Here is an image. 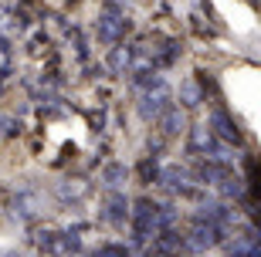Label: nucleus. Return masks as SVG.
Listing matches in <instances>:
<instances>
[{
    "instance_id": "nucleus-2",
    "label": "nucleus",
    "mask_w": 261,
    "mask_h": 257,
    "mask_svg": "<svg viewBox=\"0 0 261 257\" xmlns=\"http://www.w3.org/2000/svg\"><path fill=\"white\" fill-rule=\"evenodd\" d=\"M106 217L112 220V223H126L129 203H126V196H122V193H112V196L106 200Z\"/></svg>"
},
{
    "instance_id": "nucleus-6",
    "label": "nucleus",
    "mask_w": 261,
    "mask_h": 257,
    "mask_svg": "<svg viewBox=\"0 0 261 257\" xmlns=\"http://www.w3.org/2000/svg\"><path fill=\"white\" fill-rule=\"evenodd\" d=\"M119 31H122V24H119L116 17H106V20H102V27H98V34H102L106 41H116Z\"/></svg>"
},
{
    "instance_id": "nucleus-10",
    "label": "nucleus",
    "mask_w": 261,
    "mask_h": 257,
    "mask_svg": "<svg viewBox=\"0 0 261 257\" xmlns=\"http://www.w3.org/2000/svg\"><path fill=\"white\" fill-rule=\"evenodd\" d=\"M139 173H143V180H149V176H156V162H149V159H146L143 166H139Z\"/></svg>"
},
{
    "instance_id": "nucleus-8",
    "label": "nucleus",
    "mask_w": 261,
    "mask_h": 257,
    "mask_svg": "<svg viewBox=\"0 0 261 257\" xmlns=\"http://www.w3.org/2000/svg\"><path fill=\"white\" fill-rule=\"evenodd\" d=\"M92 257H129V254H126V247H122V244H106V247H98Z\"/></svg>"
},
{
    "instance_id": "nucleus-1",
    "label": "nucleus",
    "mask_w": 261,
    "mask_h": 257,
    "mask_svg": "<svg viewBox=\"0 0 261 257\" xmlns=\"http://www.w3.org/2000/svg\"><path fill=\"white\" fill-rule=\"evenodd\" d=\"M190 149L194 153H207L217 159V153H221V142L214 139V132L207 129V125H197V129H190Z\"/></svg>"
},
{
    "instance_id": "nucleus-7",
    "label": "nucleus",
    "mask_w": 261,
    "mask_h": 257,
    "mask_svg": "<svg viewBox=\"0 0 261 257\" xmlns=\"http://www.w3.org/2000/svg\"><path fill=\"white\" fill-rule=\"evenodd\" d=\"M203 102V92L194 85V81H187L184 85V105H200Z\"/></svg>"
},
{
    "instance_id": "nucleus-3",
    "label": "nucleus",
    "mask_w": 261,
    "mask_h": 257,
    "mask_svg": "<svg viewBox=\"0 0 261 257\" xmlns=\"http://www.w3.org/2000/svg\"><path fill=\"white\" fill-rule=\"evenodd\" d=\"M166 108H170V95H166V92H160L156 98H153V95H146L143 105H139V112H143L146 119H160Z\"/></svg>"
},
{
    "instance_id": "nucleus-9",
    "label": "nucleus",
    "mask_w": 261,
    "mask_h": 257,
    "mask_svg": "<svg viewBox=\"0 0 261 257\" xmlns=\"http://www.w3.org/2000/svg\"><path fill=\"white\" fill-rule=\"evenodd\" d=\"M122 176H126V169H122V166H109V169H106L109 186H119V180H122Z\"/></svg>"
},
{
    "instance_id": "nucleus-5",
    "label": "nucleus",
    "mask_w": 261,
    "mask_h": 257,
    "mask_svg": "<svg viewBox=\"0 0 261 257\" xmlns=\"http://www.w3.org/2000/svg\"><path fill=\"white\" fill-rule=\"evenodd\" d=\"M214 125H217V132H221V139H227V142H241V129L227 119V112H214L211 119Z\"/></svg>"
},
{
    "instance_id": "nucleus-4",
    "label": "nucleus",
    "mask_w": 261,
    "mask_h": 257,
    "mask_svg": "<svg viewBox=\"0 0 261 257\" xmlns=\"http://www.w3.org/2000/svg\"><path fill=\"white\" fill-rule=\"evenodd\" d=\"M160 125H163V135H180L184 132V112H180L176 105H170V108L160 115Z\"/></svg>"
}]
</instances>
